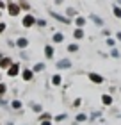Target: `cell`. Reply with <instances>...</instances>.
<instances>
[{
	"label": "cell",
	"instance_id": "cell-1",
	"mask_svg": "<svg viewBox=\"0 0 121 125\" xmlns=\"http://www.w3.org/2000/svg\"><path fill=\"white\" fill-rule=\"evenodd\" d=\"M9 13L13 14V16H16L20 13V5H16V4H9Z\"/></svg>",
	"mask_w": 121,
	"mask_h": 125
},
{
	"label": "cell",
	"instance_id": "cell-2",
	"mask_svg": "<svg viewBox=\"0 0 121 125\" xmlns=\"http://www.w3.org/2000/svg\"><path fill=\"white\" fill-rule=\"evenodd\" d=\"M34 23H36V20H34L32 16H25V18H23V25H25V27H30V25H34Z\"/></svg>",
	"mask_w": 121,
	"mask_h": 125
},
{
	"label": "cell",
	"instance_id": "cell-3",
	"mask_svg": "<svg viewBox=\"0 0 121 125\" xmlns=\"http://www.w3.org/2000/svg\"><path fill=\"white\" fill-rule=\"evenodd\" d=\"M70 66H71V62L68 59H62V61L57 62V68H70Z\"/></svg>",
	"mask_w": 121,
	"mask_h": 125
},
{
	"label": "cell",
	"instance_id": "cell-4",
	"mask_svg": "<svg viewBox=\"0 0 121 125\" xmlns=\"http://www.w3.org/2000/svg\"><path fill=\"white\" fill-rule=\"evenodd\" d=\"M89 79H91L93 82H98V84H100V82H103V79H102L100 75H96V73H91V75H89Z\"/></svg>",
	"mask_w": 121,
	"mask_h": 125
},
{
	"label": "cell",
	"instance_id": "cell-5",
	"mask_svg": "<svg viewBox=\"0 0 121 125\" xmlns=\"http://www.w3.org/2000/svg\"><path fill=\"white\" fill-rule=\"evenodd\" d=\"M16 45H18V47H20V48H25V47H27V45H28V41H27V39H25V38H20V39H18V41H16Z\"/></svg>",
	"mask_w": 121,
	"mask_h": 125
},
{
	"label": "cell",
	"instance_id": "cell-6",
	"mask_svg": "<svg viewBox=\"0 0 121 125\" xmlns=\"http://www.w3.org/2000/svg\"><path fill=\"white\" fill-rule=\"evenodd\" d=\"M52 14H54V18H57L59 21H62V23H70V20L64 18V16H61V14H57V13H52Z\"/></svg>",
	"mask_w": 121,
	"mask_h": 125
},
{
	"label": "cell",
	"instance_id": "cell-7",
	"mask_svg": "<svg viewBox=\"0 0 121 125\" xmlns=\"http://www.w3.org/2000/svg\"><path fill=\"white\" fill-rule=\"evenodd\" d=\"M102 102H103L105 105H111V104H112V98H111L109 95H103V96H102Z\"/></svg>",
	"mask_w": 121,
	"mask_h": 125
},
{
	"label": "cell",
	"instance_id": "cell-8",
	"mask_svg": "<svg viewBox=\"0 0 121 125\" xmlns=\"http://www.w3.org/2000/svg\"><path fill=\"white\" fill-rule=\"evenodd\" d=\"M18 68H20L18 64H13V66L9 68V75H11V77H13V75H16V73H18Z\"/></svg>",
	"mask_w": 121,
	"mask_h": 125
},
{
	"label": "cell",
	"instance_id": "cell-9",
	"mask_svg": "<svg viewBox=\"0 0 121 125\" xmlns=\"http://www.w3.org/2000/svg\"><path fill=\"white\" fill-rule=\"evenodd\" d=\"M45 55H47V57L50 59L52 55H54V48H52V47H47V48H45Z\"/></svg>",
	"mask_w": 121,
	"mask_h": 125
},
{
	"label": "cell",
	"instance_id": "cell-10",
	"mask_svg": "<svg viewBox=\"0 0 121 125\" xmlns=\"http://www.w3.org/2000/svg\"><path fill=\"white\" fill-rule=\"evenodd\" d=\"M11 64V59H7V57H4L2 61H0V66H2V68H7Z\"/></svg>",
	"mask_w": 121,
	"mask_h": 125
},
{
	"label": "cell",
	"instance_id": "cell-11",
	"mask_svg": "<svg viewBox=\"0 0 121 125\" xmlns=\"http://www.w3.org/2000/svg\"><path fill=\"white\" fill-rule=\"evenodd\" d=\"M23 79H25V81H30V79H32V72L30 70H25L23 72Z\"/></svg>",
	"mask_w": 121,
	"mask_h": 125
},
{
	"label": "cell",
	"instance_id": "cell-12",
	"mask_svg": "<svg viewBox=\"0 0 121 125\" xmlns=\"http://www.w3.org/2000/svg\"><path fill=\"white\" fill-rule=\"evenodd\" d=\"M62 39H64V36H62V34H59V32H57L55 36H54V41H55V43H61Z\"/></svg>",
	"mask_w": 121,
	"mask_h": 125
},
{
	"label": "cell",
	"instance_id": "cell-13",
	"mask_svg": "<svg viewBox=\"0 0 121 125\" xmlns=\"http://www.w3.org/2000/svg\"><path fill=\"white\" fill-rule=\"evenodd\" d=\"M43 68H45V64H43V62H39V64H36V66H34V70H36V72H39V70H43Z\"/></svg>",
	"mask_w": 121,
	"mask_h": 125
},
{
	"label": "cell",
	"instance_id": "cell-14",
	"mask_svg": "<svg viewBox=\"0 0 121 125\" xmlns=\"http://www.w3.org/2000/svg\"><path fill=\"white\" fill-rule=\"evenodd\" d=\"M13 107H14V109H20V107H21V104H20L18 100H14V102H13Z\"/></svg>",
	"mask_w": 121,
	"mask_h": 125
},
{
	"label": "cell",
	"instance_id": "cell-15",
	"mask_svg": "<svg viewBox=\"0 0 121 125\" xmlns=\"http://www.w3.org/2000/svg\"><path fill=\"white\" fill-rule=\"evenodd\" d=\"M93 20H94V23H98V25H103V21L98 18V16H93Z\"/></svg>",
	"mask_w": 121,
	"mask_h": 125
},
{
	"label": "cell",
	"instance_id": "cell-16",
	"mask_svg": "<svg viewBox=\"0 0 121 125\" xmlns=\"http://www.w3.org/2000/svg\"><path fill=\"white\" fill-rule=\"evenodd\" d=\"M114 14H116V16H119V18H121V9H119V7H114Z\"/></svg>",
	"mask_w": 121,
	"mask_h": 125
},
{
	"label": "cell",
	"instance_id": "cell-17",
	"mask_svg": "<svg viewBox=\"0 0 121 125\" xmlns=\"http://www.w3.org/2000/svg\"><path fill=\"white\" fill-rule=\"evenodd\" d=\"M5 89H7V88H5V84H0V95H4Z\"/></svg>",
	"mask_w": 121,
	"mask_h": 125
},
{
	"label": "cell",
	"instance_id": "cell-18",
	"mask_svg": "<svg viewBox=\"0 0 121 125\" xmlns=\"http://www.w3.org/2000/svg\"><path fill=\"white\" fill-rule=\"evenodd\" d=\"M75 38H82V31H80V29L75 31Z\"/></svg>",
	"mask_w": 121,
	"mask_h": 125
},
{
	"label": "cell",
	"instance_id": "cell-19",
	"mask_svg": "<svg viewBox=\"0 0 121 125\" xmlns=\"http://www.w3.org/2000/svg\"><path fill=\"white\" fill-rule=\"evenodd\" d=\"M54 84H61V77H59V75L54 77Z\"/></svg>",
	"mask_w": 121,
	"mask_h": 125
},
{
	"label": "cell",
	"instance_id": "cell-20",
	"mask_svg": "<svg viewBox=\"0 0 121 125\" xmlns=\"http://www.w3.org/2000/svg\"><path fill=\"white\" fill-rule=\"evenodd\" d=\"M85 120V115H78L77 116V122H84Z\"/></svg>",
	"mask_w": 121,
	"mask_h": 125
},
{
	"label": "cell",
	"instance_id": "cell-21",
	"mask_svg": "<svg viewBox=\"0 0 121 125\" xmlns=\"http://www.w3.org/2000/svg\"><path fill=\"white\" fill-rule=\"evenodd\" d=\"M64 118H66V115H59V116L55 118V120H57V122H62V120H64Z\"/></svg>",
	"mask_w": 121,
	"mask_h": 125
},
{
	"label": "cell",
	"instance_id": "cell-22",
	"mask_svg": "<svg viewBox=\"0 0 121 125\" xmlns=\"http://www.w3.org/2000/svg\"><path fill=\"white\" fill-rule=\"evenodd\" d=\"M114 43H116L114 39H107V45H109V47H114Z\"/></svg>",
	"mask_w": 121,
	"mask_h": 125
},
{
	"label": "cell",
	"instance_id": "cell-23",
	"mask_svg": "<svg viewBox=\"0 0 121 125\" xmlns=\"http://www.w3.org/2000/svg\"><path fill=\"white\" fill-rule=\"evenodd\" d=\"M77 48H78L77 45H70V50H71V52H77Z\"/></svg>",
	"mask_w": 121,
	"mask_h": 125
},
{
	"label": "cell",
	"instance_id": "cell-24",
	"mask_svg": "<svg viewBox=\"0 0 121 125\" xmlns=\"http://www.w3.org/2000/svg\"><path fill=\"white\" fill-rule=\"evenodd\" d=\"M84 21H85L84 18H78V20H77V23H78V25H84Z\"/></svg>",
	"mask_w": 121,
	"mask_h": 125
},
{
	"label": "cell",
	"instance_id": "cell-25",
	"mask_svg": "<svg viewBox=\"0 0 121 125\" xmlns=\"http://www.w3.org/2000/svg\"><path fill=\"white\" fill-rule=\"evenodd\" d=\"M4 29H5V23H0V32H2Z\"/></svg>",
	"mask_w": 121,
	"mask_h": 125
},
{
	"label": "cell",
	"instance_id": "cell-26",
	"mask_svg": "<svg viewBox=\"0 0 121 125\" xmlns=\"http://www.w3.org/2000/svg\"><path fill=\"white\" fill-rule=\"evenodd\" d=\"M41 125H50V122H43V123H41Z\"/></svg>",
	"mask_w": 121,
	"mask_h": 125
},
{
	"label": "cell",
	"instance_id": "cell-27",
	"mask_svg": "<svg viewBox=\"0 0 121 125\" xmlns=\"http://www.w3.org/2000/svg\"><path fill=\"white\" fill-rule=\"evenodd\" d=\"M4 5H5V4H4V2H0V7H4Z\"/></svg>",
	"mask_w": 121,
	"mask_h": 125
},
{
	"label": "cell",
	"instance_id": "cell-28",
	"mask_svg": "<svg viewBox=\"0 0 121 125\" xmlns=\"http://www.w3.org/2000/svg\"><path fill=\"white\" fill-rule=\"evenodd\" d=\"M118 38H119V39H121V32H118Z\"/></svg>",
	"mask_w": 121,
	"mask_h": 125
},
{
	"label": "cell",
	"instance_id": "cell-29",
	"mask_svg": "<svg viewBox=\"0 0 121 125\" xmlns=\"http://www.w3.org/2000/svg\"><path fill=\"white\" fill-rule=\"evenodd\" d=\"M7 125H13V123H7Z\"/></svg>",
	"mask_w": 121,
	"mask_h": 125
}]
</instances>
